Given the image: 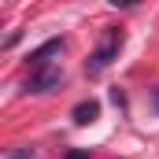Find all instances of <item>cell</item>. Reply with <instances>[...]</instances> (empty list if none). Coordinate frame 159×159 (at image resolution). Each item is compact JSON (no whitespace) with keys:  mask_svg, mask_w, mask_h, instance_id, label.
Returning <instances> with one entry per match:
<instances>
[{"mask_svg":"<svg viewBox=\"0 0 159 159\" xmlns=\"http://www.w3.org/2000/svg\"><path fill=\"white\" fill-rule=\"evenodd\" d=\"M7 159H37V152H26V148H15Z\"/></svg>","mask_w":159,"mask_h":159,"instance_id":"5","label":"cell"},{"mask_svg":"<svg viewBox=\"0 0 159 159\" xmlns=\"http://www.w3.org/2000/svg\"><path fill=\"white\" fill-rule=\"evenodd\" d=\"M152 104H156V107H159V89H152Z\"/></svg>","mask_w":159,"mask_h":159,"instance_id":"7","label":"cell"},{"mask_svg":"<svg viewBox=\"0 0 159 159\" xmlns=\"http://www.w3.org/2000/svg\"><path fill=\"white\" fill-rule=\"evenodd\" d=\"M119 48H122V34L115 26H107V30H104V41L96 44V52H93L89 63H85V74H89V78H100V74L119 59Z\"/></svg>","mask_w":159,"mask_h":159,"instance_id":"1","label":"cell"},{"mask_svg":"<svg viewBox=\"0 0 159 159\" xmlns=\"http://www.w3.org/2000/svg\"><path fill=\"white\" fill-rule=\"evenodd\" d=\"M67 159H89L85 152H67Z\"/></svg>","mask_w":159,"mask_h":159,"instance_id":"6","label":"cell"},{"mask_svg":"<svg viewBox=\"0 0 159 159\" xmlns=\"http://www.w3.org/2000/svg\"><path fill=\"white\" fill-rule=\"evenodd\" d=\"M70 119L78 122V126H89V122H96V119H100V100H81L78 107L70 111Z\"/></svg>","mask_w":159,"mask_h":159,"instance_id":"4","label":"cell"},{"mask_svg":"<svg viewBox=\"0 0 159 159\" xmlns=\"http://www.w3.org/2000/svg\"><path fill=\"white\" fill-rule=\"evenodd\" d=\"M59 85H63V70L59 67H37L26 78V93H52Z\"/></svg>","mask_w":159,"mask_h":159,"instance_id":"2","label":"cell"},{"mask_svg":"<svg viewBox=\"0 0 159 159\" xmlns=\"http://www.w3.org/2000/svg\"><path fill=\"white\" fill-rule=\"evenodd\" d=\"M59 52H63V37L44 41L41 48H34V52H30V70H37V67H48V59H52V56H59Z\"/></svg>","mask_w":159,"mask_h":159,"instance_id":"3","label":"cell"}]
</instances>
